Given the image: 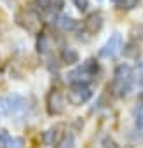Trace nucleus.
<instances>
[{
    "label": "nucleus",
    "mask_w": 143,
    "mask_h": 148,
    "mask_svg": "<svg viewBox=\"0 0 143 148\" xmlns=\"http://www.w3.org/2000/svg\"><path fill=\"white\" fill-rule=\"evenodd\" d=\"M65 98L59 91H51L47 94V112L49 115H61L65 112Z\"/></svg>",
    "instance_id": "nucleus-5"
},
{
    "label": "nucleus",
    "mask_w": 143,
    "mask_h": 148,
    "mask_svg": "<svg viewBox=\"0 0 143 148\" xmlns=\"http://www.w3.org/2000/svg\"><path fill=\"white\" fill-rule=\"evenodd\" d=\"M61 58H63V61H65V63H68V64L79 63V52H77L75 49H63Z\"/></svg>",
    "instance_id": "nucleus-13"
},
{
    "label": "nucleus",
    "mask_w": 143,
    "mask_h": 148,
    "mask_svg": "<svg viewBox=\"0 0 143 148\" xmlns=\"http://www.w3.org/2000/svg\"><path fill=\"white\" fill-rule=\"evenodd\" d=\"M63 5H65V0H51V9L52 11H61L63 9Z\"/></svg>",
    "instance_id": "nucleus-19"
},
{
    "label": "nucleus",
    "mask_w": 143,
    "mask_h": 148,
    "mask_svg": "<svg viewBox=\"0 0 143 148\" xmlns=\"http://www.w3.org/2000/svg\"><path fill=\"white\" fill-rule=\"evenodd\" d=\"M68 101L72 105H84L87 103L91 98H93V89L87 86V84H70V89H68Z\"/></svg>",
    "instance_id": "nucleus-3"
},
{
    "label": "nucleus",
    "mask_w": 143,
    "mask_h": 148,
    "mask_svg": "<svg viewBox=\"0 0 143 148\" xmlns=\"http://www.w3.org/2000/svg\"><path fill=\"white\" fill-rule=\"evenodd\" d=\"M134 124H136V127H140V129H143V103L140 105V108L136 110V117H134Z\"/></svg>",
    "instance_id": "nucleus-15"
},
{
    "label": "nucleus",
    "mask_w": 143,
    "mask_h": 148,
    "mask_svg": "<svg viewBox=\"0 0 143 148\" xmlns=\"http://www.w3.org/2000/svg\"><path fill=\"white\" fill-rule=\"evenodd\" d=\"M25 28L26 30H30V32H33L35 28H37V25H38V21H40V18H38V14L35 12V11H26L25 12Z\"/></svg>",
    "instance_id": "nucleus-11"
},
{
    "label": "nucleus",
    "mask_w": 143,
    "mask_h": 148,
    "mask_svg": "<svg viewBox=\"0 0 143 148\" xmlns=\"http://www.w3.org/2000/svg\"><path fill=\"white\" fill-rule=\"evenodd\" d=\"M49 49H51V38H49V35L47 33H40L38 42H37V51L40 54H45V52H49Z\"/></svg>",
    "instance_id": "nucleus-12"
},
{
    "label": "nucleus",
    "mask_w": 143,
    "mask_h": 148,
    "mask_svg": "<svg viewBox=\"0 0 143 148\" xmlns=\"http://www.w3.org/2000/svg\"><path fill=\"white\" fill-rule=\"evenodd\" d=\"M0 148H23V139L11 136L7 131H0Z\"/></svg>",
    "instance_id": "nucleus-8"
},
{
    "label": "nucleus",
    "mask_w": 143,
    "mask_h": 148,
    "mask_svg": "<svg viewBox=\"0 0 143 148\" xmlns=\"http://www.w3.org/2000/svg\"><path fill=\"white\" fill-rule=\"evenodd\" d=\"M54 23H56V26H58L61 32H74V30H77V26H79V23H77L74 18H70V16H66V14H61L59 18H56Z\"/></svg>",
    "instance_id": "nucleus-9"
},
{
    "label": "nucleus",
    "mask_w": 143,
    "mask_h": 148,
    "mask_svg": "<svg viewBox=\"0 0 143 148\" xmlns=\"http://www.w3.org/2000/svg\"><path fill=\"white\" fill-rule=\"evenodd\" d=\"M35 4H37V9H40V11L51 9V0H35Z\"/></svg>",
    "instance_id": "nucleus-16"
},
{
    "label": "nucleus",
    "mask_w": 143,
    "mask_h": 148,
    "mask_svg": "<svg viewBox=\"0 0 143 148\" xmlns=\"http://www.w3.org/2000/svg\"><path fill=\"white\" fill-rule=\"evenodd\" d=\"M120 49H122V35L115 32V33L110 35V38L101 45L100 56H101V58H113V56H117V54L120 52Z\"/></svg>",
    "instance_id": "nucleus-4"
},
{
    "label": "nucleus",
    "mask_w": 143,
    "mask_h": 148,
    "mask_svg": "<svg viewBox=\"0 0 143 148\" xmlns=\"http://www.w3.org/2000/svg\"><path fill=\"white\" fill-rule=\"evenodd\" d=\"M59 145H61V148H75V136L72 132H65Z\"/></svg>",
    "instance_id": "nucleus-14"
},
{
    "label": "nucleus",
    "mask_w": 143,
    "mask_h": 148,
    "mask_svg": "<svg viewBox=\"0 0 143 148\" xmlns=\"http://www.w3.org/2000/svg\"><path fill=\"white\" fill-rule=\"evenodd\" d=\"M72 2H74L75 4V7L79 9V11H87V7H89V2H87V0H72Z\"/></svg>",
    "instance_id": "nucleus-17"
},
{
    "label": "nucleus",
    "mask_w": 143,
    "mask_h": 148,
    "mask_svg": "<svg viewBox=\"0 0 143 148\" xmlns=\"http://www.w3.org/2000/svg\"><path fill=\"white\" fill-rule=\"evenodd\" d=\"M138 4V0H120V9H133Z\"/></svg>",
    "instance_id": "nucleus-18"
},
{
    "label": "nucleus",
    "mask_w": 143,
    "mask_h": 148,
    "mask_svg": "<svg viewBox=\"0 0 143 148\" xmlns=\"http://www.w3.org/2000/svg\"><path fill=\"white\" fill-rule=\"evenodd\" d=\"M103 148H119V146H117V143L112 138H105L103 139Z\"/></svg>",
    "instance_id": "nucleus-20"
},
{
    "label": "nucleus",
    "mask_w": 143,
    "mask_h": 148,
    "mask_svg": "<svg viewBox=\"0 0 143 148\" xmlns=\"http://www.w3.org/2000/svg\"><path fill=\"white\" fill-rule=\"evenodd\" d=\"M101 26H103V16H101V12H93L84 21V30L87 33H91V35L98 33L101 30Z\"/></svg>",
    "instance_id": "nucleus-7"
},
{
    "label": "nucleus",
    "mask_w": 143,
    "mask_h": 148,
    "mask_svg": "<svg viewBox=\"0 0 143 148\" xmlns=\"http://www.w3.org/2000/svg\"><path fill=\"white\" fill-rule=\"evenodd\" d=\"M98 73H100V64L96 59L91 58V59H86L82 64H79L77 68L72 70L66 75V79L70 84H87L89 86V82H93L98 77Z\"/></svg>",
    "instance_id": "nucleus-2"
},
{
    "label": "nucleus",
    "mask_w": 143,
    "mask_h": 148,
    "mask_svg": "<svg viewBox=\"0 0 143 148\" xmlns=\"http://www.w3.org/2000/svg\"><path fill=\"white\" fill-rule=\"evenodd\" d=\"M61 125H54V127H51L49 131H45L44 132V143L45 145H49V146H54V145H58L59 141H61Z\"/></svg>",
    "instance_id": "nucleus-10"
},
{
    "label": "nucleus",
    "mask_w": 143,
    "mask_h": 148,
    "mask_svg": "<svg viewBox=\"0 0 143 148\" xmlns=\"http://www.w3.org/2000/svg\"><path fill=\"white\" fill-rule=\"evenodd\" d=\"M136 80V73L133 66L129 64H119L113 71V79H112V91L117 98H124L129 94Z\"/></svg>",
    "instance_id": "nucleus-1"
},
{
    "label": "nucleus",
    "mask_w": 143,
    "mask_h": 148,
    "mask_svg": "<svg viewBox=\"0 0 143 148\" xmlns=\"http://www.w3.org/2000/svg\"><path fill=\"white\" fill-rule=\"evenodd\" d=\"M6 101V115H19L26 110V99L21 94H12L4 98Z\"/></svg>",
    "instance_id": "nucleus-6"
},
{
    "label": "nucleus",
    "mask_w": 143,
    "mask_h": 148,
    "mask_svg": "<svg viewBox=\"0 0 143 148\" xmlns=\"http://www.w3.org/2000/svg\"><path fill=\"white\" fill-rule=\"evenodd\" d=\"M0 115H6V101H4V98H0Z\"/></svg>",
    "instance_id": "nucleus-21"
}]
</instances>
